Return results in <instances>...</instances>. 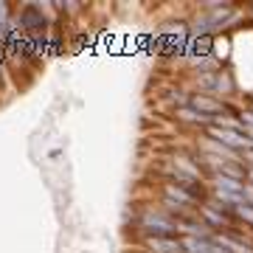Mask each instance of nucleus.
<instances>
[{
    "label": "nucleus",
    "instance_id": "1",
    "mask_svg": "<svg viewBox=\"0 0 253 253\" xmlns=\"http://www.w3.org/2000/svg\"><path fill=\"white\" fill-rule=\"evenodd\" d=\"M132 231L138 236H180V219L163 211L155 200H144L132 208Z\"/></svg>",
    "mask_w": 253,
    "mask_h": 253
},
{
    "label": "nucleus",
    "instance_id": "5",
    "mask_svg": "<svg viewBox=\"0 0 253 253\" xmlns=\"http://www.w3.org/2000/svg\"><path fill=\"white\" fill-rule=\"evenodd\" d=\"M208 138H214V141H219L222 146H228V149H234V152L245 155L253 149V141L248 138V132H236V129H219V126H208L206 129Z\"/></svg>",
    "mask_w": 253,
    "mask_h": 253
},
{
    "label": "nucleus",
    "instance_id": "11",
    "mask_svg": "<svg viewBox=\"0 0 253 253\" xmlns=\"http://www.w3.org/2000/svg\"><path fill=\"white\" fill-rule=\"evenodd\" d=\"M242 110H251V113H253V93H251V96H245V101H242Z\"/></svg>",
    "mask_w": 253,
    "mask_h": 253
},
{
    "label": "nucleus",
    "instance_id": "10",
    "mask_svg": "<svg viewBox=\"0 0 253 253\" xmlns=\"http://www.w3.org/2000/svg\"><path fill=\"white\" fill-rule=\"evenodd\" d=\"M242 163L248 166V169H253V149H251V152H245V155H242Z\"/></svg>",
    "mask_w": 253,
    "mask_h": 253
},
{
    "label": "nucleus",
    "instance_id": "4",
    "mask_svg": "<svg viewBox=\"0 0 253 253\" xmlns=\"http://www.w3.org/2000/svg\"><path fill=\"white\" fill-rule=\"evenodd\" d=\"M14 23L20 26L23 34H28L31 40H42L51 34V20H48V3H20L14 6Z\"/></svg>",
    "mask_w": 253,
    "mask_h": 253
},
{
    "label": "nucleus",
    "instance_id": "13",
    "mask_svg": "<svg viewBox=\"0 0 253 253\" xmlns=\"http://www.w3.org/2000/svg\"><path fill=\"white\" fill-rule=\"evenodd\" d=\"M248 9H251V14H253V0H251V3H248Z\"/></svg>",
    "mask_w": 253,
    "mask_h": 253
},
{
    "label": "nucleus",
    "instance_id": "8",
    "mask_svg": "<svg viewBox=\"0 0 253 253\" xmlns=\"http://www.w3.org/2000/svg\"><path fill=\"white\" fill-rule=\"evenodd\" d=\"M234 219H236V225H239V228H245V231H251V234H253V208L251 206L234 208Z\"/></svg>",
    "mask_w": 253,
    "mask_h": 253
},
{
    "label": "nucleus",
    "instance_id": "3",
    "mask_svg": "<svg viewBox=\"0 0 253 253\" xmlns=\"http://www.w3.org/2000/svg\"><path fill=\"white\" fill-rule=\"evenodd\" d=\"M158 42H161V54L169 59H183L186 48L191 42V28L186 20H166L158 26Z\"/></svg>",
    "mask_w": 253,
    "mask_h": 253
},
{
    "label": "nucleus",
    "instance_id": "6",
    "mask_svg": "<svg viewBox=\"0 0 253 253\" xmlns=\"http://www.w3.org/2000/svg\"><path fill=\"white\" fill-rule=\"evenodd\" d=\"M214 239H217L219 245H225L231 253H253L251 231H245V228H239V225L228 228V231H222V234H214Z\"/></svg>",
    "mask_w": 253,
    "mask_h": 253
},
{
    "label": "nucleus",
    "instance_id": "7",
    "mask_svg": "<svg viewBox=\"0 0 253 253\" xmlns=\"http://www.w3.org/2000/svg\"><path fill=\"white\" fill-rule=\"evenodd\" d=\"M172 118L177 121L180 126H189L194 135H200V132H206L208 126H211V118L203 116V113H197L194 107H180V110H172Z\"/></svg>",
    "mask_w": 253,
    "mask_h": 253
},
{
    "label": "nucleus",
    "instance_id": "2",
    "mask_svg": "<svg viewBox=\"0 0 253 253\" xmlns=\"http://www.w3.org/2000/svg\"><path fill=\"white\" fill-rule=\"evenodd\" d=\"M191 76V84L189 90L191 93H206V96H217L222 101H231L239 93V84H236L231 68H222L217 73H189Z\"/></svg>",
    "mask_w": 253,
    "mask_h": 253
},
{
    "label": "nucleus",
    "instance_id": "12",
    "mask_svg": "<svg viewBox=\"0 0 253 253\" xmlns=\"http://www.w3.org/2000/svg\"><path fill=\"white\" fill-rule=\"evenodd\" d=\"M248 183L253 186V169H248Z\"/></svg>",
    "mask_w": 253,
    "mask_h": 253
},
{
    "label": "nucleus",
    "instance_id": "14",
    "mask_svg": "<svg viewBox=\"0 0 253 253\" xmlns=\"http://www.w3.org/2000/svg\"><path fill=\"white\" fill-rule=\"evenodd\" d=\"M138 253H146V251H138Z\"/></svg>",
    "mask_w": 253,
    "mask_h": 253
},
{
    "label": "nucleus",
    "instance_id": "9",
    "mask_svg": "<svg viewBox=\"0 0 253 253\" xmlns=\"http://www.w3.org/2000/svg\"><path fill=\"white\" fill-rule=\"evenodd\" d=\"M245 206L253 208V186L251 183H245Z\"/></svg>",
    "mask_w": 253,
    "mask_h": 253
}]
</instances>
